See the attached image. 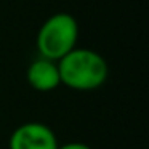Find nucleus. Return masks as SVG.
<instances>
[{
  "label": "nucleus",
  "instance_id": "nucleus-1",
  "mask_svg": "<svg viewBox=\"0 0 149 149\" xmlns=\"http://www.w3.org/2000/svg\"><path fill=\"white\" fill-rule=\"evenodd\" d=\"M59 80L79 91L101 87L107 79V63L100 53L88 48H74L59 59Z\"/></svg>",
  "mask_w": 149,
  "mask_h": 149
},
{
  "label": "nucleus",
  "instance_id": "nucleus-4",
  "mask_svg": "<svg viewBox=\"0 0 149 149\" xmlns=\"http://www.w3.org/2000/svg\"><path fill=\"white\" fill-rule=\"evenodd\" d=\"M27 82L37 91H52L61 84L58 64L52 59L39 58L27 68Z\"/></svg>",
  "mask_w": 149,
  "mask_h": 149
},
{
  "label": "nucleus",
  "instance_id": "nucleus-5",
  "mask_svg": "<svg viewBox=\"0 0 149 149\" xmlns=\"http://www.w3.org/2000/svg\"><path fill=\"white\" fill-rule=\"evenodd\" d=\"M58 149H91V148L88 144H85V143L74 141V143H66V144L58 146Z\"/></svg>",
  "mask_w": 149,
  "mask_h": 149
},
{
  "label": "nucleus",
  "instance_id": "nucleus-2",
  "mask_svg": "<svg viewBox=\"0 0 149 149\" xmlns=\"http://www.w3.org/2000/svg\"><path fill=\"white\" fill-rule=\"evenodd\" d=\"M79 36L77 21L69 13H56L42 24L37 36V48L42 58L59 61L74 50Z\"/></svg>",
  "mask_w": 149,
  "mask_h": 149
},
{
  "label": "nucleus",
  "instance_id": "nucleus-3",
  "mask_svg": "<svg viewBox=\"0 0 149 149\" xmlns=\"http://www.w3.org/2000/svg\"><path fill=\"white\" fill-rule=\"evenodd\" d=\"M10 149H58L56 135L42 122H26L13 130L8 141Z\"/></svg>",
  "mask_w": 149,
  "mask_h": 149
}]
</instances>
